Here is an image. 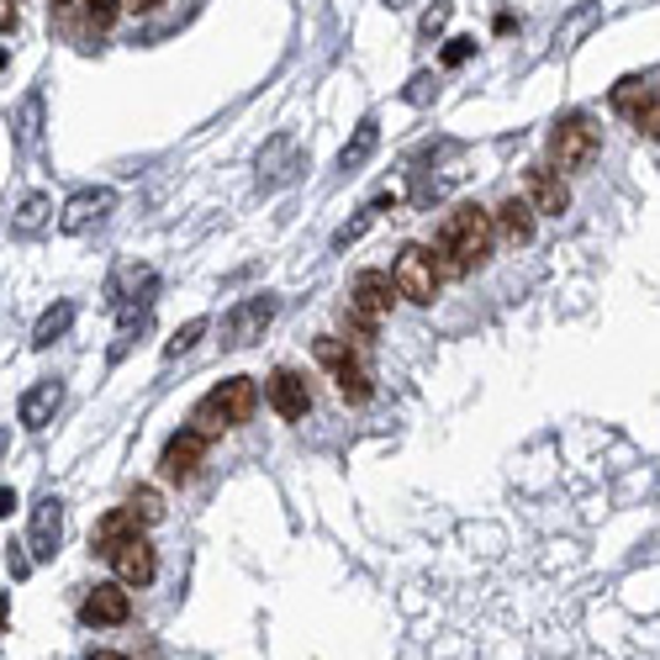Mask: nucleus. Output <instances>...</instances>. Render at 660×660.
<instances>
[{"instance_id": "obj_12", "label": "nucleus", "mask_w": 660, "mask_h": 660, "mask_svg": "<svg viewBox=\"0 0 660 660\" xmlns=\"http://www.w3.org/2000/svg\"><path fill=\"white\" fill-rule=\"evenodd\" d=\"M117 207V190H80L69 207H63V217H59V228L63 233H91L95 222L106 217V211Z\"/></svg>"}, {"instance_id": "obj_20", "label": "nucleus", "mask_w": 660, "mask_h": 660, "mask_svg": "<svg viewBox=\"0 0 660 660\" xmlns=\"http://www.w3.org/2000/svg\"><path fill=\"white\" fill-rule=\"evenodd\" d=\"M69 323H74V306H69V301L48 306V312L37 317V328H32V344H37V349H48L54 338H63V333H69Z\"/></svg>"}, {"instance_id": "obj_30", "label": "nucleus", "mask_w": 660, "mask_h": 660, "mask_svg": "<svg viewBox=\"0 0 660 660\" xmlns=\"http://www.w3.org/2000/svg\"><path fill=\"white\" fill-rule=\"evenodd\" d=\"M85 660H127V656H117V650H91Z\"/></svg>"}, {"instance_id": "obj_8", "label": "nucleus", "mask_w": 660, "mask_h": 660, "mask_svg": "<svg viewBox=\"0 0 660 660\" xmlns=\"http://www.w3.org/2000/svg\"><path fill=\"white\" fill-rule=\"evenodd\" d=\"M201 454H207V433H201V428H181V433L164 444L159 465H164V476L170 480H190L196 476V465H201Z\"/></svg>"}, {"instance_id": "obj_32", "label": "nucleus", "mask_w": 660, "mask_h": 660, "mask_svg": "<svg viewBox=\"0 0 660 660\" xmlns=\"http://www.w3.org/2000/svg\"><path fill=\"white\" fill-rule=\"evenodd\" d=\"M54 5H69V0H54Z\"/></svg>"}, {"instance_id": "obj_9", "label": "nucleus", "mask_w": 660, "mask_h": 660, "mask_svg": "<svg viewBox=\"0 0 660 660\" xmlns=\"http://www.w3.org/2000/svg\"><path fill=\"white\" fill-rule=\"evenodd\" d=\"M80 618H85V624H127V618H132L127 581H101L91 598L80 602Z\"/></svg>"}, {"instance_id": "obj_18", "label": "nucleus", "mask_w": 660, "mask_h": 660, "mask_svg": "<svg viewBox=\"0 0 660 660\" xmlns=\"http://www.w3.org/2000/svg\"><path fill=\"white\" fill-rule=\"evenodd\" d=\"M138 523H143V518H138L132 508H117L112 518H101V529H95V555H106L112 544L132 540V534H138Z\"/></svg>"}, {"instance_id": "obj_31", "label": "nucleus", "mask_w": 660, "mask_h": 660, "mask_svg": "<svg viewBox=\"0 0 660 660\" xmlns=\"http://www.w3.org/2000/svg\"><path fill=\"white\" fill-rule=\"evenodd\" d=\"M381 5H386V11H402V5H413V0H381Z\"/></svg>"}, {"instance_id": "obj_3", "label": "nucleus", "mask_w": 660, "mask_h": 660, "mask_svg": "<svg viewBox=\"0 0 660 660\" xmlns=\"http://www.w3.org/2000/svg\"><path fill=\"white\" fill-rule=\"evenodd\" d=\"M391 280H396V291L407 301H428L439 297V265H433V248H418V243H407L402 254H396V265H391Z\"/></svg>"}, {"instance_id": "obj_4", "label": "nucleus", "mask_w": 660, "mask_h": 660, "mask_svg": "<svg viewBox=\"0 0 660 660\" xmlns=\"http://www.w3.org/2000/svg\"><path fill=\"white\" fill-rule=\"evenodd\" d=\"M312 355H317V364H328V370H333V386H338L344 402H355V407L370 402V375H364V364L349 355V344H344V338H317V349H312Z\"/></svg>"}, {"instance_id": "obj_23", "label": "nucleus", "mask_w": 660, "mask_h": 660, "mask_svg": "<svg viewBox=\"0 0 660 660\" xmlns=\"http://www.w3.org/2000/svg\"><path fill=\"white\" fill-rule=\"evenodd\" d=\"M127 508L138 512V518H143V523H159V518H164V497H159V491H153V486H138V491H132V502H127Z\"/></svg>"}, {"instance_id": "obj_14", "label": "nucleus", "mask_w": 660, "mask_h": 660, "mask_svg": "<svg viewBox=\"0 0 660 660\" xmlns=\"http://www.w3.org/2000/svg\"><path fill=\"white\" fill-rule=\"evenodd\" d=\"M59 540H63V502L48 497V502H37V512H32V555H37V560L59 555Z\"/></svg>"}, {"instance_id": "obj_11", "label": "nucleus", "mask_w": 660, "mask_h": 660, "mask_svg": "<svg viewBox=\"0 0 660 660\" xmlns=\"http://www.w3.org/2000/svg\"><path fill=\"white\" fill-rule=\"evenodd\" d=\"M265 391H270V407L286 422H297V418H306V413H312V391H306V381H301L297 370H275Z\"/></svg>"}, {"instance_id": "obj_17", "label": "nucleus", "mask_w": 660, "mask_h": 660, "mask_svg": "<svg viewBox=\"0 0 660 660\" xmlns=\"http://www.w3.org/2000/svg\"><path fill=\"white\" fill-rule=\"evenodd\" d=\"M375 143H381V121H375V117H364L360 127H355V138L344 143V153H338V170H349V175H355V170H360L364 159L375 153Z\"/></svg>"}, {"instance_id": "obj_13", "label": "nucleus", "mask_w": 660, "mask_h": 660, "mask_svg": "<svg viewBox=\"0 0 660 660\" xmlns=\"http://www.w3.org/2000/svg\"><path fill=\"white\" fill-rule=\"evenodd\" d=\"M396 297H402V291H396V280H391V275L364 270L360 280H355V297H349V306H360L364 317H375V323H381V317L391 312V301H396Z\"/></svg>"}, {"instance_id": "obj_27", "label": "nucleus", "mask_w": 660, "mask_h": 660, "mask_svg": "<svg viewBox=\"0 0 660 660\" xmlns=\"http://www.w3.org/2000/svg\"><path fill=\"white\" fill-rule=\"evenodd\" d=\"M471 54H476V37H450V48H444V63H465L471 59Z\"/></svg>"}, {"instance_id": "obj_25", "label": "nucleus", "mask_w": 660, "mask_h": 660, "mask_svg": "<svg viewBox=\"0 0 660 660\" xmlns=\"http://www.w3.org/2000/svg\"><path fill=\"white\" fill-rule=\"evenodd\" d=\"M201 333H207V317H196V323H185V328L175 333L170 344H164V355H170V360H175V355H185V349H190V344H196Z\"/></svg>"}, {"instance_id": "obj_28", "label": "nucleus", "mask_w": 660, "mask_h": 660, "mask_svg": "<svg viewBox=\"0 0 660 660\" xmlns=\"http://www.w3.org/2000/svg\"><path fill=\"white\" fill-rule=\"evenodd\" d=\"M639 132H645V138H656V143H660V106H656V101H650V106L639 112Z\"/></svg>"}, {"instance_id": "obj_15", "label": "nucleus", "mask_w": 660, "mask_h": 660, "mask_svg": "<svg viewBox=\"0 0 660 660\" xmlns=\"http://www.w3.org/2000/svg\"><path fill=\"white\" fill-rule=\"evenodd\" d=\"M523 190H529V201H534V211H544V217H560V211L570 207V190L566 181L555 175V170H529V181H523Z\"/></svg>"}, {"instance_id": "obj_5", "label": "nucleus", "mask_w": 660, "mask_h": 660, "mask_svg": "<svg viewBox=\"0 0 660 660\" xmlns=\"http://www.w3.org/2000/svg\"><path fill=\"white\" fill-rule=\"evenodd\" d=\"M598 149H602V138L587 117H566L555 132H549V153H555L560 170H587V164L598 159Z\"/></svg>"}, {"instance_id": "obj_19", "label": "nucleus", "mask_w": 660, "mask_h": 660, "mask_svg": "<svg viewBox=\"0 0 660 660\" xmlns=\"http://www.w3.org/2000/svg\"><path fill=\"white\" fill-rule=\"evenodd\" d=\"M592 27H602V5H598V0L576 5V11H570L566 22H560V32H555V43H560V48H576V43H581V37H587Z\"/></svg>"}, {"instance_id": "obj_24", "label": "nucleus", "mask_w": 660, "mask_h": 660, "mask_svg": "<svg viewBox=\"0 0 660 660\" xmlns=\"http://www.w3.org/2000/svg\"><path fill=\"white\" fill-rule=\"evenodd\" d=\"M450 16H454V5L450 0H433L428 11H422V22H418V37H439V32L450 27Z\"/></svg>"}, {"instance_id": "obj_29", "label": "nucleus", "mask_w": 660, "mask_h": 660, "mask_svg": "<svg viewBox=\"0 0 660 660\" xmlns=\"http://www.w3.org/2000/svg\"><path fill=\"white\" fill-rule=\"evenodd\" d=\"M121 5H127V11H153L159 0H121Z\"/></svg>"}, {"instance_id": "obj_16", "label": "nucleus", "mask_w": 660, "mask_h": 660, "mask_svg": "<svg viewBox=\"0 0 660 660\" xmlns=\"http://www.w3.org/2000/svg\"><path fill=\"white\" fill-rule=\"evenodd\" d=\"M497 217V239L512 243V248H523V243H534V201H502V207L491 211Z\"/></svg>"}, {"instance_id": "obj_21", "label": "nucleus", "mask_w": 660, "mask_h": 660, "mask_svg": "<svg viewBox=\"0 0 660 660\" xmlns=\"http://www.w3.org/2000/svg\"><path fill=\"white\" fill-rule=\"evenodd\" d=\"M645 106H650V85H645L639 74H629V80H618V85H613V112H624V117L639 121Z\"/></svg>"}, {"instance_id": "obj_7", "label": "nucleus", "mask_w": 660, "mask_h": 660, "mask_svg": "<svg viewBox=\"0 0 660 660\" xmlns=\"http://www.w3.org/2000/svg\"><path fill=\"white\" fill-rule=\"evenodd\" d=\"M106 560H112V570H117L127 587H149L153 570H159V560H153V544L143 540V534H132V540H121L106 549Z\"/></svg>"}, {"instance_id": "obj_6", "label": "nucleus", "mask_w": 660, "mask_h": 660, "mask_svg": "<svg viewBox=\"0 0 660 660\" xmlns=\"http://www.w3.org/2000/svg\"><path fill=\"white\" fill-rule=\"evenodd\" d=\"M275 312H280V301L275 297L239 301V306L228 312V323H222V344H228V349H248L254 338H265V328L275 323Z\"/></svg>"}, {"instance_id": "obj_2", "label": "nucleus", "mask_w": 660, "mask_h": 660, "mask_svg": "<svg viewBox=\"0 0 660 660\" xmlns=\"http://www.w3.org/2000/svg\"><path fill=\"white\" fill-rule=\"evenodd\" d=\"M254 407H259V386L248 381V375H233V381H222V386H211L201 402H196V413H190V428H201V433H222V428H239V422L254 418Z\"/></svg>"}, {"instance_id": "obj_10", "label": "nucleus", "mask_w": 660, "mask_h": 660, "mask_svg": "<svg viewBox=\"0 0 660 660\" xmlns=\"http://www.w3.org/2000/svg\"><path fill=\"white\" fill-rule=\"evenodd\" d=\"M63 407V381H37L32 391H22V402H16V422L22 428H48L54 422V413Z\"/></svg>"}, {"instance_id": "obj_22", "label": "nucleus", "mask_w": 660, "mask_h": 660, "mask_svg": "<svg viewBox=\"0 0 660 660\" xmlns=\"http://www.w3.org/2000/svg\"><path fill=\"white\" fill-rule=\"evenodd\" d=\"M48 211H54L48 196H27V201L16 207V217H11V228H16L22 239H32V233H43V228H48Z\"/></svg>"}, {"instance_id": "obj_26", "label": "nucleus", "mask_w": 660, "mask_h": 660, "mask_svg": "<svg viewBox=\"0 0 660 660\" xmlns=\"http://www.w3.org/2000/svg\"><path fill=\"white\" fill-rule=\"evenodd\" d=\"M121 11V0H85V16H91L95 27H112Z\"/></svg>"}, {"instance_id": "obj_1", "label": "nucleus", "mask_w": 660, "mask_h": 660, "mask_svg": "<svg viewBox=\"0 0 660 660\" xmlns=\"http://www.w3.org/2000/svg\"><path fill=\"white\" fill-rule=\"evenodd\" d=\"M491 243H497V217L486 207H476V201H465V207L450 211L444 233L433 243V265H439V275L460 280V275H471L491 254Z\"/></svg>"}]
</instances>
